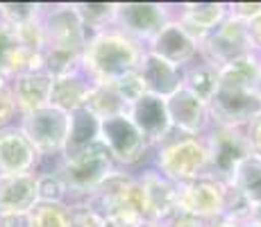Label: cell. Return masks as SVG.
Segmentation results:
<instances>
[{
	"mask_svg": "<svg viewBox=\"0 0 261 227\" xmlns=\"http://www.w3.org/2000/svg\"><path fill=\"white\" fill-rule=\"evenodd\" d=\"M141 53V45L118 30H105L89 37L82 53V70L93 84H114L137 70Z\"/></svg>",
	"mask_w": 261,
	"mask_h": 227,
	"instance_id": "obj_1",
	"label": "cell"
},
{
	"mask_svg": "<svg viewBox=\"0 0 261 227\" xmlns=\"http://www.w3.org/2000/svg\"><path fill=\"white\" fill-rule=\"evenodd\" d=\"M118 166L114 164L112 155L107 153L102 143H93L87 150L73 155V157H59L55 164V170L62 175V180L68 186V203L66 207L87 205L89 195L98 189V184L114 173Z\"/></svg>",
	"mask_w": 261,
	"mask_h": 227,
	"instance_id": "obj_2",
	"label": "cell"
},
{
	"mask_svg": "<svg viewBox=\"0 0 261 227\" xmlns=\"http://www.w3.org/2000/svg\"><path fill=\"white\" fill-rule=\"evenodd\" d=\"M154 168L175 184L207 178L209 153L204 139L175 136L154 148Z\"/></svg>",
	"mask_w": 261,
	"mask_h": 227,
	"instance_id": "obj_3",
	"label": "cell"
},
{
	"mask_svg": "<svg viewBox=\"0 0 261 227\" xmlns=\"http://www.w3.org/2000/svg\"><path fill=\"white\" fill-rule=\"evenodd\" d=\"M202 139L209 153L207 178L220 184H229L237 166L252 153L245 136V128H227V125L212 123Z\"/></svg>",
	"mask_w": 261,
	"mask_h": 227,
	"instance_id": "obj_4",
	"label": "cell"
},
{
	"mask_svg": "<svg viewBox=\"0 0 261 227\" xmlns=\"http://www.w3.org/2000/svg\"><path fill=\"white\" fill-rule=\"evenodd\" d=\"M68 125H71V114L62 112L53 105L18 118V128L23 130L28 141L34 145L39 161L48 157H62L68 136Z\"/></svg>",
	"mask_w": 261,
	"mask_h": 227,
	"instance_id": "obj_5",
	"label": "cell"
},
{
	"mask_svg": "<svg viewBox=\"0 0 261 227\" xmlns=\"http://www.w3.org/2000/svg\"><path fill=\"white\" fill-rule=\"evenodd\" d=\"M100 143L107 148L116 166H139L143 164L152 145L137 130L127 114L109 116L100 120Z\"/></svg>",
	"mask_w": 261,
	"mask_h": 227,
	"instance_id": "obj_6",
	"label": "cell"
},
{
	"mask_svg": "<svg viewBox=\"0 0 261 227\" xmlns=\"http://www.w3.org/2000/svg\"><path fill=\"white\" fill-rule=\"evenodd\" d=\"M43 48L82 55L89 41V32L75 14L73 5H43L41 14Z\"/></svg>",
	"mask_w": 261,
	"mask_h": 227,
	"instance_id": "obj_7",
	"label": "cell"
},
{
	"mask_svg": "<svg viewBox=\"0 0 261 227\" xmlns=\"http://www.w3.org/2000/svg\"><path fill=\"white\" fill-rule=\"evenodd\" d=\"M254 53L248 39V25L234 16H225L223 23L207 34L198 43V57L212 64L214 68H223L225 64L239 59L241 55Z\"/></svg>",
	"mask_w": 261,
	"mask_h": 227,
	"instance_id": "obj_8",
	"label": "cell"
},
{
	"mask_svg": "<svg viewBox=\"0 0 261 227\" xmlns=\"http://www.w3.org/2000/svg\"><path fill=\"white\" fill-rule=\"evenodd\" d=\"M173 18L170 5L159 3H116L114 12V30L129 37L141 45V41L150 43L162 28Z\"/></svg>",
	"mask_w": 261,
	"mask_h": 227,
	"instance_id": "obj_9",
	"label": "cell"
},
{
	"mask_svg": "<svg viewBox=\"0 0 261 227\" xmlns=\"http://www.w3.org/2000/svg\"><path fill=\"white\" fill-rule=\"evenodd\" d=\"M259 112H261L259 95L248 89L218 84L214 98L209 100L212 123L227 125V128H245Z\"/></svg>",
	"mask_w": 261,
	"mask_h": 227,
	"instance_id": "obj_10",
	"label": "cell"
},
{
	"mask_svg": "<svg viewBox=\"0 0 261 227\" xmlns=\"http://www.w3.org/2000/svg\"><path fill=\"white\" fill-rule=\"evenodd\" d=\"M166 109H168L170 128L179 136L200 139V136H204L207 130L212 128L209 105L184 87H179L173 95L166 98Z\"/></svg>",
	"mask_w": 261,
	"mask_h": 227,
	"instance_id": "obj_11",
	"label": "cell"
},
{
	"mask_svg": "<svg viewBox=\"0 0 261 227\" xmlns=\"http://www.w3.org/2000/svg\"><path fill=\"white\" fill-rule=\"evenodd\" d=\"M223 200L225 184H220L216 180L200 178L177 184V209L204 220V223L223 216Z\"/></svg>",
	"mask_w": 261,
	"mask_h": 227,
	"instance_id": "obj_12",
	"label": "cell"
},
{
	"mask_svg": "<svg viewBox=\"0 0 261 227\" xmlns=\"http://www.w3.org/2000/svg\"><path fill=\"white\" fill-rule=\"evenodd\" d=\"M127 116L132 118V123L137 125V130L145 136L152 148L162 145L164 141L170 139L173 128H170L168 109H166V98H159L152 93H143L137 103L129 107Z\"/></svg>",
	"mask_w": 261,
	"mask_h": 227,
	"instance_id": "obj_13",
	"label": "cell"
},
{
	"mask_svg": "<svg viewBox=\"0 0 261 227\" xmlns=\"http://www.w3.org/2000/svg\"><path fill=\"white\" fill-rule=\"evenodd\" d=\"M145 50L166 59L168 64H173L177 68H187L189 64H193L198 59V41L175 18H170L164 25L162 32L148 43Z\"/></svg>",
	"mask_w": 261,
	"mask_h": 227,
	"instance_id": "obj_14",
	"label": "cell"
},
{
	"mask_svg": "<svg viewBox=\"0 0 261 227\" xmlns=\"http://www.w3.org/2000/svg\"><path fill=\"white\" fill-rule=\"evenodd\" d=\"M39 155L18 125L0 130V175L34 173Z\"/></svg>",
	"mask_w": 261,
	"mask_h": 227,
	"instance_id": "obj_15",
	"label": "cell"
},
{
	"mask_svg": "<svg viewBox=\"0 0 261 227\" xmlns=\"http://www.w3.org/2000/svg\"><path fill=\"white\" fill-rule=\"evenodd\" d=\"M145 198V216L152 223H164L177 209V184L162 175L157 168H148L137 175Z\"/></svg>",
	"mask_w": 261,
	"mask_h": 227,
	"instance_id": "obj_16",
	"label": "cell"
},
{
	"mask_svg": "<svg viewBox=\"0 0 261 227\" xmlns=\"http://www.w3.org/2000/svg\"><path fill=\"white\" fill-rule=\"evenodd\" d=\"M137 73L141 75L145 84V93L159 95V98H168L182 87V68L168 64L166 59L152 55L150 50L141 53Z\"/></svg>",
	"mask_w": 261,
	"mask_h": 227,
	"instance_id": "obj_17",
	"label": "cell"
},
{
	"mask_svg": "<svg viewBox=\"0 0 261 227\" xmlns=\"http://www.w3.org/2000/svg\"><path fill=\"white\" fill-rule=\"evenodd\" d=\"M225 16H227V5L225 3H184L173 14L175 21H179V25L198 43L212 30L218 28Z\"/></svg>",
	"mask_w": 261,
	"mask_h": 227,
	"instance_id": "obj_18",
	"label": "cell"
},
{
	"mask_svg": "<svg viewBox=\"0 0 261 227\" xmlns=\"http://www.w3.org/2000/svg\"><path fill=\"white\" fill-rule=\"evenodd\" d=\"M53 75L46 70H30V73L16 75L12 82V93L16 100L18 114L25 116L50 105V91H53Z\"/></svg>",
	"mask_w": 261,
	"mask_h": 227,
	"instance_id": "obj_19",
	"label": "cell"
},
{
	"mask_svg": "<svg viewBox=\"0 0 261 227\" xmlns=\"http://www.w3.org/2000/svg\"><path fill=\"white\" fill-rule=\"evenodd\" d=\"M39 203L37 175H0V214H30Z\"/></svg>",
	"mask_w": 261,
	"mask_h": 227,
	"instance_id": "obj_20",
	"label": "cell"
},
{
	"mask_svg": "<svg viewBox=\"0 0 261 227\" xmlns=\"http://www.w3.org/2000/svg\"><path fill=\"white\" fill-rule=\"evenodd\" d=\"M93 89V82L87 78V73L80 66L77 70L62 78L53 80V91H50V105L66 114H73L87 105V98Z\"/></svg>",
	"mask_w": 261,
	"mask_h": 227,
	"instance_id": "obj_21",
	"label": "cell"
},
{
	"mask_svg": "<svg viewBox=\"0 0 261 227\" xmlns=\"http://www.w3.org/2000/svg\"><path fill=\"white\" fill-rule=\"evenodd\" d=\"M98 134H100V118H95L87 107L73 112L71 114V125H68L66 145H64L62 157H73V155L87 150L89 145L98 143L100 141Z\"/></svg>",
	"mask_w": 261,
	"mask_h": 227,
	"instance_id": "obj_22",
	"label": "cell"
},
{
	"mask_svg": "<svg viewBox=\"0 0 261 227\" xmlns=\"http://www.w3.org/2000/svg\"><path fill=\"white\" fill-rule=\"evenodd\" d=\"M229 184L243 195V200L252 207L254 216L261 211V157L250 153L237 166Z\"/></svg>",
	"mask_w": 261,
	"mask_h": 227,
	"instance_id": "obj_23",
	"label": "cell"
},
{
	"mask_svg": "<svg viewBox=\"0 0 261 227\" xmlns=\"http://www.w3.org/2000/svg\"><path fill=\"white\" fill-rule=\"evenodd\" d=\"M259 78H261V55L259 53L241 55L239 59H234V62L225 64L223 68H218V84H225V87L254 91Z\"/></svg>",
	"mask_w": 261,
	"mask_h": 227,
	"instance_id": "obj_24",
	"label": "cell"
},
{
	"mask_svg": "<svg viewBox=\"0 0 261 227\" xmlns=\"http://www.w3.org/2000/svg\"><path fill=\"white\" fill-rule=\"evenodd\" d=\"M182 87L209 105V100L214 98L216 89H218V68H214L212 64L202 62V59L198 64H189L187 68H182Z\"/></svg>",
	"mask_w": 261,
	"mask_h": 227,
	"instance_id": "obj_25",
	"label": "cell"
},
{
	"mask_svg": "<svg viewBox=\"0 0 261 227\" xmlns=\"http://www.w3.org/2000/svg\"><path fill=\"white\" fill-rule=\"evenodd\" d=\"M84 107L91 112L95 118H109V116H118V114H127L129 107L123 103V98L116 93L114 84H93L91 93L87 98Z\"/></svg>",
	"mask_w": 261,
	"mask_h": 227,
	"instance_id": "obj_26",
	"label": "cell"
},
{
	"mask_svg": "<svg viewBox=\"0 0 261 227\" xmlns=\"http://www.w3.org/2000/svg\"><path fill=\"white\" fill-rule=\"evenodd\" d=\"M73 9H75V14L80 16L82 25L87 28L89 37L114 28V12H116V3H75Z\"/></svg>",
	"mask_w": 261,
	"mask_h": 227,
	"instance_id": "obj_27",
	"label": "cell"
},
{
	"mask_svg": "<svg viewBox=\"0 0 261 227\" xmlns=\"http://www.w3.org/2000/svg\"><path fill=\"white\" fill-rule=\"evenodd\" d=\"M37 175V195L39 203H48V205H66L68 203V186L62 180V175L53 168L41 170Z\"/></svg>",
	"mask_w": 261,
	"mask_h": 227,
	"instance_id": "obj_28",
	"label": "cell"
},
{
	"mask_svg": "<svg viewBox=\"0 0 261 227\" xmlns=\"http://www.w3.org/2000/svg\"><path fill=\"white\" fill-rule=\"evenodd\" d=\"M32 227H71V211L66 205L37 203L30 211Z\"/></svg>",
	"mask_w": 261,
	"mask_h": 227,
	"instance_id": "obj_29",
	"label": "cell"
},
{
	"mask_svg": "<svg viewBox=\"0 0 261 227\" xmlns=\"http://www.w3.org/2000/svg\"><path fill=\"white\" fill-rule=\"evenodd\" d=\"M43 14V5L37 3H0V21L12 28H21L32 21H39Z\"/></svg>",
	"mask_w": 261,
	"mask_h": 227,
	"instance_id": "obj_30",
	"label": "cell"
},
{
	"mask_svg": "<svg viewBox=\"0 0 261 227\" xmlns=\"http://www.w3.org/2000/svg\"><path fill=\"white\" fill-rule=\"evenodd\" d=\"M18 118H21V114H18L16 100L12 93V82L0 75V130L14 125V120Z\"/></svg>",
	"mask_w": 261,
	"mask_h": 227,
	"instance_id": "obj_31",
	"label": "cell"
},
{
	"mask_svg": "<svg viewBox=\"0 0 261 227\" xmlns=\"http://www.w3.org/2000/svg\"><path fill=\"white\" fill-rule=\"evenodd\" d=\"M114 89H116V93L123 98V103L127 105V107H132V105L145 93V84H143L141 75H139L137 70L123 75L118 82H114Z\"/></svg>",
	"mask_w": 261,
	"mask_h": 227,
	"instance_id": "obj_32",
	"label": "cell"
},
{
	"mask_svg": "<svg viewBox=\"0 0 261 227\" xmlns=\"http://www.w3.org/2000/svg\"><path fill=\"white\" fill-rule=\"evenodd\" d=\"M68 211H71V227H105V218L89 205L68 207Z\"/></svg>",
	"mask_w": 261,
	"mask_h": 227,
	"instance_id": "obj_33",
	"label": "cell"
},
{
	"mask_svg": "<svg viewBox=\"0 0 261 227\" xmlns=\"http://www.w3.org/2000/svg\"><path fill=\"white\" fill-rule=\"evenodd\" d=\"M227 14L243 23H250L254 16L261 14V3H232L227 5Z\"/></svg>",
	"mask_w": 261,
	"mask_h": 227,
	"instance_id": "obj_34",
	"label": "cell"
},
{
	"mask_svg": "<svg viewBox=\"0 0 261 227\" xmlns=\"http://www.w3.org/2000/svg\"><path fill=\"white\" fill-rule=\"evenodd\" d=\"M159 225L162 227H204V220H200V218H195V216L175 209L173 214H170L168 218L164 220V223H159Z\"/></svg>",
	"mask_w": 261,
	"mask_h": 227,
	"instance_id": "obj_35",
	"label": "cell"
},
{
	"mask_svg": "<svg viewBox=\"0 0 261 227\" xmlns=\"http://www.w3.org/2000/svg\"><path fill=\"white\" fill-rule=\"evenodd\" d=\"M245 136H248V143L252 148V153L261 157V112L245 125Z\"/></svg>",
	"mask_w": 261,
	"mask_h": 227,
	"instance_id": "obj_36",
	"label": "cell"
},
{
	"mask_svg": "<svg viewBox=\"0 0 261 227\" xmlns=\"http://www.w3.org/2000/svg\"><path fill=\"white\" fill-rule=\"evenodd\" d=\"M248 25V39H250V45H252V50L254 53H259L261 55V14L259 16H254L250 23H245Z\"/></svg>",
	"mask_w": 261,
	"mask_h": 227,
	"instance_id": "obj_37",
	"label": "cell"
},
{
	"mask_svg": "<svg viewBox=\"0 0 261 227\" xmlns=\"http://www.w3.org/2000/svg\"><path fill=\"white\" fill-rule=\"evenodd\" d=\"M0 227H32L30 214H0Z\"/></svg>",
	"mask_w": 261,
	"mask_h": 227,
	"instance_id": "obj_38",
	"label": "cell"
},
{
	"mask_svg": "<svg viewBox=\"0 0 261 227\" xmlns=\"http://www.w3.org/2000/svg\"><path fill=\"white\" fill-rule=\"evenodd\" d=\"M204 227H243L241 223H237V220H229V218H216V220H209V223H204Z\"/></svg>",
	"mask_w": 261,
	"mask_h": 227,
	"instance_id": "obj_39",
	"label": "cell"
},
{
	"mask_svg": "<svg viewBox=\"0 0 261 227\" xmlns=\"http://www.w3.org/2000/svg\"><path fill=\"white\" fill-rule=\"evenodd\" d=\"M243 227H261V220H257V218H252V220H248Z\"/></svg>",
	"mask_w": 261,
	"mask_h": 227,
	"instance_id": "obj_40",
	"label": "cell"
}]
</instances>
